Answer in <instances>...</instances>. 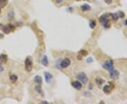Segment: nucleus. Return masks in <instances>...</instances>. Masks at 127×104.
I'll return each mask as SVG.
<instances>
[{"instance_id": "8", "label": "nucleus", "mask_w": 127, "mask_h": 104, "mask_svg": "<svg viewBox=\"0 0 127 104\" xmlns=\"http://www.w3.org/2000/svg\"><path fill=\"white\" fill-rule=\"evenodd\" d=\"M8 57L6 54H1L0 55V64H4L7 62Z\"/></svg>"}, {"instance_id": "21", "label": "nucleus", "mask_w": 127, "mask_h": 104, "mask_svg": "<svg viewBox=\"0 0 127 104\" xmlns=\"http://www.w3.org/2000/svg\"><path fill=\"white\" fill-rule=\"evenodd\" d=\"M124 24L126 25H127V20H126V21H125V22H124Z\"/></svg>"}, {"instance_id": "9", "label": "nucleus", "mask_w": 127, "mask_h": 104, "mask_svg": "<svg viewBox=\"0 0 127 104\" xmlns=\"http://www.w3.org/2000/svg\"><path fill=\"white\" fill-rule=\"evenodd\" d=\"M113 88H114V87L111 86V84H110V85H105L103 88V91L104 93L109 94V93L111 92V91L113 89Z\"/></svg>"}, {"instance_id": "6", "label": "nucleus", "mask_w": 127, "mask_h": 104, "mask_svg": "<svg viewBox=\"0 0 127 104\" xmlns=\"http://www.w3.org/2000/svg\"><path fill=\"white\" fill-rule=\"evenodd\" d=\"M70 64H71V60L68 58H66L61 62L60 66L62 68H66L70 65Z\"/></svg>"}, {"instance_id": "15", "label": "nucleus", "mask_w": 127, "mask_h": 104, "mask_svg": "<svg viewBox=\"0 0 127 104\" xmlns=\"http://www.w3.org/2000/svg\"><path fill=\"white\" fill-rule=\"evenodd\" d=\"M8 0H0V8H4L7 4H8Z\"/></svg>"}, {"instance_id": "10", "label": "nucleus", "mask_w": 127, "mask_h": 104, "mask_svg": "<svg viewBox=\"0 0 127 104\" xmlns=\"http://www.w3.org/2000/svg\"><path fill=\"white\" fill-rule=\"evenodd\" d=\"M110 77L112 79H116V78H118L119 77V72L114 69L111 70V72H110Z\"/></svg>"}, {"instance_id": "1", "label": "nucleus", "mask_w": 127, "mask_h": 104, "mask_svg": "<svg viewBox=\"0 0 127 104\" xmlns=\"http://www.w3.org/2000/svg\"><path fill=\"white\" fill-rule=\"evenodd\" d=\"M112 18L111 14H105L100 18V21L105 28L110 27V19Z\"/></svg>"}, {"instance_id": "4", "label": "nucleus", "mask_w": 127, "mask_h": 104, "mask_svg": "<svg viewBox=\"0 0 127 104\" xmlns=\"http://www.w3.org/2000/svg\"><path fill=\"white\" fill-rule=\"evenodd\" d=\"M103 68L104 69L107 70L109 72H111V70H113L114 68V65H113L112 61L109 60V61H107L106 62H104L103 64Z\"/></svg>"}, {"instance_id": "11", "label": "nucleus", "mask_w": 127, "mask_h": 104, "mask_svg": "<svg viewBox=\"0 0 127 104\" xmlns=\"http://www.w3.org/2000/svg\"><path fill=\"white\" fill-rule=\"evenodd\" d=\"M87 55V52L86 51V50H81L79 52V54L77 56V58L79 60H80L83 56H86Z\"/></svg>"}, {"instance_id": "16", "label": "nucleus", "mask_w": 127, "mask_h": 104, "mask_svg": "<svg viewBox=\"0 0 127 104\" xmlns=\"http://www.w3.org/2000/svg\"><path fill=\"white\" fill-rule=\"evenodd\" d=\"M81 10L83 11H87L90 10V7L87 4H83L81 6Z\"/></svg>"}, {"instance_id": "17", "label": "nucleus", "mask_w": 127, "mask_h": 104, "mask_svg": "<svg viewBox=\"0 0 127 104\" xmlns=\"http://www.w3.org/2000/svg\"><path fill=\"white\" fill-rule=\"evenodd\" d=\"M9 77H10L11 81L13 83H15L16 81L18 80V77H17V75H11Z\"/></svg>"}, {"instance_id": "18", "label": "nucleus", "mask_w": 127, "mask_h": 104, "mask_svg": "<svg viewBox=\"0 0 127 104\" xmlns=\"http://www.w3.org/2000/svg\"><path fill=\"white\" fill-rule=\"evenodd\" d=\"M104 82V80L101 78H97L96 79V83L98 86H101L102 84Z\"/></svg>"}, {"instance_id": "7", "label": "nucleus", "mask_w": 127, "mask_h": 104, "mask_svg": "<svg viewBox=\"0 0 127 104\" xmlns=\"http://www.w3.org/2000/svg\"><path fill=\"white\" fill-rule=\"evenodd\" d=\"M71 85L73 86V88H75L76 89H77V90L81 89L82 87H83L82 84L79 81H74V82H73L71 83Z\"/></svg>"}, {"instance_id": "13", "label": "nucleus", "mask_w": 127, "mask_h": 104, "mask_svg": "<svg viewBox=\"0 0 127 104\" xmlns=\"http://www.w3.org/2000/svg\"><path fill=\"white\" fill-rule=\"evenodd\" d=\"M41 63L44 66H48V58L47 56H43L41 59Z\"/></svg>"}, {"instance_id": "3", "label": "nucleus", "mask_w": 127, "mask_h": 104, "mask_svg": "<svg viewBox=\"0 0 127 104\" xmlns=\"http://www.w3.org/2000/svg\"><path fill=\"white\" fill-rule=\"evenodd\" d=\"M76 77L79 80H80L82 83H83L84 84H86L87 82V75L84 73V72H79V74H77Z\"/></svg>"}, {"instance_id": "22", "label": "nucleus", "mask_w": 127, "mask_h": 104, "mask_svg": "<svg viewBox=\"0 0 127 104\" xmlns=\"http://www.w3.org/2000/svg\"><path fill=\"white\" fill-rule=\"evenodd\" d=\"M0 13H1V8H0Z\"/></svg>"}, {"instance_id": "19", "label": "nucleus", "mask_w": 127, "mask_h": 104, "mask_svg": "<svg viewBox=\"0 0 127 104\" xmlns=\"http://www.w3.org/2000/svg\"><path fill=\"white\" fill-rule=\"evenodd\" d=\"M95 26H96V22L95 21H92L90 23V27L91 28H94Z\"/></svg>"}, {"instance_id": "14", "label": "nucleus", "mask_w": 127, "mask_h": 104, "mask_svg": "<svg viewBox=\"0 0 127 104\" xmlns=\"http://www.w3.org/2000/svg\"><path fill=\"white\" fill-rule=\"evenodd\" d=\"M34 81H35V82L38 84V85H41V84H42V77L39 76V75H37L35 77V79H34Z\"/></svg>"}, {"instance_id": "5", "label": "nucleus", "mask_w": 127, "mask_h": 104, "mask_svg": "<svg viewBox=\"0 0 127 104\" xmlns=\"http://www.w3.org/2000/svg\"><path fill=\"white\" fill-rule=\"evenodd\" d=\"M14 29H15L14 26H13L11 24H8L3 27V28H2V31L4 32L5 34H8L9 32L14 31Z\"/></svg>"}, {"instance_id": "2", "label": "nucleus", "mask_w": 127, "mask_h": 104, "mask_svg": "<svg viewBox=\"0 0 127 104\" xmlns=\"http://www.w3.org/2000/svg\"><path fill=\"white\" fill-rule=\"evenodd\" d=\"M32 66H33V64H32V61H31V59L28 57L26 58L25 61V69L26 71L28 72H31L32 69Z\"/></svg>"}, {"instance_id": "12", "label": "nucleus", "mask_w": 127, "mask_h": 104, "mask_svg": "<svg viewBox=\"0 0 127 104\" xmlns=\"http://www.w3.org/2000/svg\"><path fill=\"white\" fill-rule=\"evenodd\" d=\"M45 78L46 82L49 83V82H50V81L52 79V75L49 72H45Z\"/></svg>"}, {"instance_id": "20", "label": "nucleus", "mask_w": 127, "mask_h": 104, "mask_svg": "<svg viewBox=\"0 0 127 104\" xmlns=\"http://www.w3.org/2000/svg\"><path fill=\"white\" fill-rule=\"evenodd\" d=\"M107 4H111V2H112V0H104Z\"/></svg>"}]
</instances>
